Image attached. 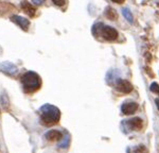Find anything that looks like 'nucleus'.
I'll return each mask as SVG.
<instances>
[{
    "label": "nucleus",
    "mask_w": 159,
    "mask_h": 153,
    "mask_svg": "<svg viewBox=\"0 0 159 153\" xmlns=\"http://www.w3.org/2000/svg\"><path fill=\"white\" fill-rule=\"evenodd\" d=\"M40 113V119L43 123L45 124H54L60 121L61 118V112L56 106L52 104H43L39 109Z\"/></svg>",
    "instance_id": "nucleus-1"
},
{
    "label": "nucleus",
    "mask_w": 159,
    "mask_h": 153,
    "mask_svg": "<svg viewBox=\"0 0 159 153\" xmlns=\"http://www.w3.org/2000/svg\"><path fill=\"white\" fill-rule=\"evenodd\" d=\"M22 87L25 93H34L40 87V76L34 71H28L21 76Z\"/></svg>",
    "instance_id": "nucleus-2"
},
{
    "label": "nucleus",
    "mask_w": 159,
    "mask_h": 153,
    "mask_svg": "<svg viewBox=\"0 0 159 153\" xmlns=\"http://www.w3.org/2000/svg\"><path fill=\"white\" fill-rule=\"evenodd\" d=\"M101 34L105 39L107 40H115L118 38V31L116 29H114L112 27H109V26H103L101 30Z\"/></svg>",
    "instance_id": "nucleus-3"
},
{
    "label": "nucleus",
    "mask_w": 159,
    "mask_h": 153,
    "mask_svg": "<svg viewBox=\"0 0 159 153\" xmlns=\"http://www.w3.org/2000/svg\"><path fill=\"white\" fill-rule=\"evenodd\" d=\"M0 70L9 76H14L18 72V68L11 62H2L0 64Z\"/></svg>",
    "instance_id": "nucleus-4"
},
{
    "label": "nucleus",
    "mask_w": 159,
    "mask_h": 153,
    "mask_svg": "<svg viewBox=\"0 0 159 153\" xmlns=\"http://www.w3.org/2000/svg\"><path fill=\"white\" fill-rule=\"evenodd\" d=\"M116 88L123 94H129L133 90V85L129 81L120 79V80H117L116 82Z\"/></svg>",
    "instance_id": "nucleus-5"
},
{
    "label": "nucleus",
    "mask_w": 159,
    "mask_h": 153,
    "mask_svg": "<svg viewBox=\"0 0 159 153\" xmlns=\"http://www.w3.org/2000/svg\"><path fill=\"white\" fill-rule=\"evenodd\" d=\"M138 109V103L133 101H127L122 104L121 111L124 115H132Z\"/></svg>",
    "instance_id": "nucleus-6"
},
{
    "label": "nucleus",
    "mask_w": 159,
    "mask_h": 153,
    "mask_svg": "<svg viewBox=\"0 0 159 153\" xmlns=\"http://www.w3.org/2000/svg\"><path fill=\"white\" fill-rule=\"evenodd\" d=\"M11 20L13 22H15V24H17L19 26L21 29H24L25 31H27L28 28H29L30 26V21L29 19L27 18H24V17L21 16H18V15H14V16L11 17Z\"/></svg>",
    "instance_id": "nucleus-7"
},
{
    "label": "nucleus",
    "mask_w": 159,
    "mask_h": 153,
    "mask_svg": "<svg viewBox=\"0 0 159 153\" xmlns=\"http://www.w3.org/2000/svg\"><path fill=\"white\" fill-rule=\"evenodd\" d=\"M126 123L129 124L130 129L135 130V131H140L143 127L142 119L139 118V117H135V118H133V119H129V120L126 121Z\"/></svg>",
    "instance_id": "nucleus-8"
},
{
    "label": "nucleus",
    "mask_w": 159,
    "mask_h": 153,
    "mask_svg": "<svg viewBox=\"0 0 159 153\" xmlns=\"http://www.w3.org/2000/svg\"><path fill=\"white\" fill-rule=\"evenodd\" d=\"M46 138H47L49 141H56V140H61L63 138L64 135L61 133L60 131H56V130H50L47 133L45 134Z\"/></svg>",
    "instance_id": "nucleus-9"
},
{
    "label": "nucleus",
    "mask_w": 159,
    "mask_h": 153,
    "mask_svg": "<svg viewBox=\"0 0 159 153\" xmlns=\"http://www.w3.org/2000/svg\"><path fill=\"white\" fill-rule=\"evenodd\" d=\"M21 7H22V10L25 11V13H27L29 16H34V14H35V7L32 6L31 3H29L28 1H22L21 2Z\"/></svg>",
    "instance_id": "nucleus-10"
},
{
    "label": "nucleus",
    "mask_w": 159,
    "mask_h": 153,
    "mask_svg": "<svg viewBox=\"0 0 159 153\" xmlns=\"http://www.w3.org/2000/svg\"><path fill=\"white\" fill-rule=\"evenodd\" d=\"M70 141H71V137L69 134H66L63 136V138H61V140L60 141V144L57 145L58 149H61V150H65L67 149V148L69 147V145H70Z\"/></svg>",
    "instance_id": "nucleus-11"
},
{
    "label": "nucleus",
    "mask_w": 159,
    "mask_h": 153,
    "mask_svg": "<svg viewBox=\"0 0 159 153\" xmlns=\"http://www.w3.org/2000/svg\"><path fill=\"white\" fill-rule=\"evenodd\" d=\"M105 16H106L109 20H116L118 18L117 12L110 7H107L106 10H105Z\"/></svg>",
    "instance_id": "nucleus-12"
},
{
    "label": "nucleus",
    "mask_w": 159,
    "mask_h": 153,
    "mask_svg": "<svg viewBox=\"0 0 159 153\" xmlns=\"http://www.w3.org/2000/svg\"><path fill=\"white\" fill-rule=\"evenodd\" d=\"M122 14H123V16H124V18L126 19L129 24H133V21H134V17H133V14H132V12L129 11V9H127V7H123Z\"/></svg>",
    "instance_id": "nucleus-13"
},
{
    "label": "nucleus",
    "mask_w": 159,
    "mask_h": 153,
    "mask_svg": "<svg viewBox=\"0 0 159 153\" xmlns=\"http://www.w3.org/2000/svg\"><path fill=\"white\" fill-rule=\"evenodd\" d=\"M134 153H148V150L145 146L140 145V146H138L137 148H135Z\"/></svg>",
    "instance_id": "nucleus-14"
},
{
    "label": "nucleus",
    "mask_w": 159,
    "mask_h": 153,
    "mask_svg": "<svg viewBox=\"0 0 159 153\" xmlns=\"http://www.w3.org/2000/svg\"><path fill=\"white\" fill-rule=\"evenodd\" d=\"M151 90L153 91V93H156V94H158L159 93V85H158V83H156V82H154L151 84Z\"/></svg>",
    "instance_id": "nucleus-15"
},
{
    "label": "nucleus",
    "mask_w": 159,
    "mask_h": 153,
    "mask_svg": "<svg viewBox=\"0 0 159 153\" xmlns=\"http://www.w3.org/2000/svg\"><path fill=\"white\" fill-rule=\"evenodd\" d=\"M52 2L55 4V6L63 7V6H65V3H66V0H52Z\"/></svg>",
    "instance_id": "nucleus-16"
},
{
    "label": "nucleus",
    "mask_w": 159,
    "mask_h": 153,
    "mask_svg": "<svg viewBox=\"0 0 159 153\" xmlns=\"http://www.w3.org/2000/svg\"><path fill=\"white\" fill-rule=\"evenodd\" d=\"M43 1H45V0H33V2H34L35 4H42Z\"/></svg>",
    "instance_id": "nucleus-17"
},
{
    "label": "nucleus",
    "mask_w": 159,
    "mask_h": 153,
    "mask_svg": "<svg viewBox=\"0 0 159 153\" xmlns=\"http://www.w3.org/2000/svg\"><path fill=\"white\" fill-rule=\"evenodd\" d=\"M111 1H114V2H116V3H119V4H121L124 2V0H111Z\"/></svg>",
    "instance_id": "nucleus-18"
},
{
    "label": "nucleus",
    "mask_w": 159,
    "mask_h": 153,
    "mask_svg": "<svg viewBox=\"0 0 159 153\" xmlns=\"http://www.w3.org/2000/svg\"><path fill=\"white\" fill-rule=\"evenodd\" d=\"M156 105H157V108H158V109H159V100H158V99H156Z\"/></svg>",
    "instance_id": "nucleus-19"
}]
</instances>
